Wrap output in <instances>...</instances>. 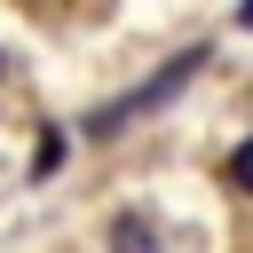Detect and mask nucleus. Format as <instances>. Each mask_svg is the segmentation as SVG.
Masks as SVG:
<instances>
[{"label":"nucleus","mask_w":253,"mask_h":253,"mask_svg":"<svg viewBox=\"0 0 253 253\" xmlns=\"http://www.w3.org/2000/svg\"><path fill=\"white\" fill-rule=\"evenodd\" d=\"M63 166V126H40V142H32V182H47Z\"/></svg>","instance_id":"3"},{"label":"nucleus","mask_w":253,"mask_h":253,"mask_svg":"<svg viewBox=\"0 0 253 253\" xmlns=\"http://www.w3.org/2000/svg\"><path fill=\"white\" fill-rule=\"evenodd\" d=\"M0 79H8V55H0Z\"/></svg>","instance_id":"5"},{"label":"nucleus","mask_w":253,"mask_h":253,"mask_svg":"<svg viewBox=\"0 0 253 253\" xmlns=\"http://www.w3.org/2000/svg\"><path fill=\"white\" fill-rule=\"evenodd\" d=\"M229 190H237V198H253V134L229 150Z\"/></svg>","instance_id":"4"},{"label":"nucleus","mask_w":253,"mask_h":253,"mask_svg":"<svg viewBox=\"0 0 253 253\" xmlns=\"http://www.w3.org/2000/svg\"><path fill=\"white\" fill-rule=\"evenodd\" d=\"M206 63H213V47H206V40H198V47H182V55H166V63H158V71H150V79H142L134 95H119V103H103V111L87 119V134H95V142H111V134H126V126L142 119V111H158V103H174V95H182V87H190V79H198Z\"/></svg>","instance_id":"1"},{"label":"nucleus","mask_w":253,"mask_h":253,"mask_svg":"<svg viewBox=\"0 0 253 253\" xmlns=\"http://www.w3.org/2000/svg\"><path fill=\"white\" fill-rule=\"evenodd\" d=\"M111 253H158L150 213H119V221H111Z\"/></svg>","instance_id":"2"}]
</instances>
